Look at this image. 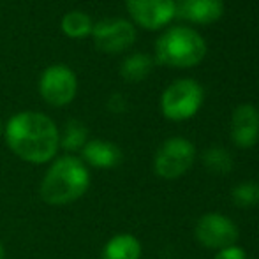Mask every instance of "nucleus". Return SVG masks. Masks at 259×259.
Listing matches in <instances>:
<instances>
[{
    "label": "nucleus",
    "instance_id": "10",
    "mask_svg": "<svg viewBox=\"0 0 259 259\" xmlns=\"http://www.w3.org/2000/svg\"><path fill=\"white\" fill-rule=\"evenodd\" d=\"M231 140L240 148H252L259 140V111L252 104H240L231 115Z\"/></svg>",
    "mask_w": 259,
    "mask_h": 259
},
{
    "label": "nucleus",
    "instance_id": "8",
    "mask_svg": "<svg viewBox=\"0 0 259 259\" xmlns=\"http://www.w3.org/2000/svg\"><path fill=\"white\" fill-rule=\"evenodd\" d=\"M238 228L231 219L221 213H205L196 224V238L208 249H226L238 242Z\"/></svg>",
    "mask_w": 259,
    "mask_h": 259
},
{
    "label": "nucleus",
    "instance_id": "4",
    "mask_svg": "<svg viewBox=\"0 0 259 259\" xmlns=\"http://www.w3.org/2000/svg\"><path fill=\"white\" fill-rule=\"evenodd\" d=\"M205 94L198 81L194 79H178L164 90L160 97L162 115L169 120H189L199 111L203 106Z\"/></svg>",
    "mask_w": 259,
    "mask_h": 259
},
{
    "label": "nucleus",
    "instance_id": "7",
    "mask_svg": "<svg viewBox=\"0 0 259 259\" xmlns=\"http://www.w3.org/2000/svg\"><path fill=\"white\" fill-rule=\"evenodd\" d=\"M78 81L76 74L64 64L50 65L39 79L41 97L52 106H65L76 96Z\"/></svg>",
    "mask_w": 259,
    "mask_h": 259
},
{
    "label": "nucleus",
    "instance_id": "6",
    "mask_svg": "<svg viewBox=\"0 0 259 259\" xmlns=\"http://www.w3.org/2000/svg\"><path fill=\"white\" fill-rule=\"evenodd\" d=\"M94 45L99 52L115 55L122 53L136 41V28L122 18H106L92 27Z\"/></svg>",
    "mask_w": 259,
    "mask_h": 259
},
{
    "label": "nucleus",
    "instance_id": "17",
    "mask_svg": "<svg viewBox=\"0 0 259 259\" xmlns=\"http://www.w3.org/2000/svg\"><path fill=\"white\" fill-rule=\"evenodd\" d=\"M203 164L205 167L211 171L215 175H228L233 169V157L228 150L224 148H208L203 154Z\"/></svg>",
    "mask_w": 259,
    "mask_h": 259
},
{
    "label": "nucleus",
    "instance_id": "14",
    "mask_svg": "<svg viewBox=\"0 0 259 259\" xmlns=\"http://www.w3.org/2000/svg\"><path fill=\"white\" fill-rule=\"evenodd\" d=\"M152 72V58L145 53H134L120 65V76L129 83H140Z\"/></svg>",
    "mask_w": 259,
    "mask_h": 259
},
{
    "label": "nucleus",
    "instance_id": "13",
    "mask_svg": "<svg viewBox=\"0 0 259 259\" xmlns=\"http://www.w3.org/2000/svg\"><path fill=\"white\" fill-rule=\"evenodd\" d=\"M141 243L133 235H116L104 245L101 259H140Z\"/></svg>",
    "mask_w": 259,
    "mask_h": 259
},
{
    "label": "nucleus",
    "instance_id": "2",
    "mask_svg": "<svg viewBox=\"0 0 259 259\" xmlns=\"http://www.w3.org/2000/svg\"><path fill=\"white\" fill-rule=\"evenodd\" d=\"M90 173L85 162L76 157H60L52 164L41 184V198L48 205L62 206L74 203L87 192Z\"/></svg>",
    "mask_w": 259,
    "mask_h": 259
},
{
    "label": "nucleus",
    "instance_id": "18",
    "mask_svg": "<svg viewBox=\"0 0 259 259\" xmlns=\"http://www.w3.org/2000/svg\"><path fill=\"white\" fill-rule=\"evenodd\" d=\"M231 198L236 206H242V208H250L259 205V184L252 180L240 182L231 191Z\"/></svg>",
    "mask_w": 259,
    "mask_h": 259
},
{
    "label": "nucleus",
    "instance_id": "9",
    "mask_svg": "<svg viewBox=\"0 0 259 259\" xmlns=\"http://www.w3.org/2000/svg\"><path fill=\"white\" fill-rule=\"evenodd\" d=\"M133 21L147 30H159L177 16L175 0H125Z\"/></svg>",
    "mask_w": 259,
    "mask_h": 259
},
{
    "label": "nucleus",
    "instance_id": "21",
    "mask_svg": "<svg viewBox=\"0 0 259 259\" xmlns=\"http://www.w3.org/2000/svg\"><path fill=\"white\" fill-rule=\"evenodd\" d=\"M6 257V250H4V245L0 243V259H4Z\"/></svg>",
    "mask_w": 259,
    "mask_h": 259
},
{
    "label": "nucleus",
    "instance_id": "5",
    "mask_svg": "<svg viewBox=\"0 0 259 259\" xmlns=\"http://www.w3.org/2000/svg\"><path fill=\"white\" fill-rule=\"evenodd\" d=\"M196 159V148L185 138H169L160 145L154 159V169L160 178L175 180L187 173Z\"/></svg>",
    "mask_w": 259,
    "mask_h": 259
},
{
    "label": "nucleus",
    "instance_id": "22",
    "mask_svg": "<svg viewBox=\"0 0 259 259\" xmlns=\"http://www.w3.org/2000/svg\"><path fill=\"white\" fill-rule=\"evenodd\" d=\"M0 133H2V123H0Z\"/></svg>",
    "mask_w": 259,
    "mask_h": 259
},
{
    "label": "nucleus",
    "instance_id": "1",
    "mask_svg": "<svg viewBox=\"0 0 259 259\" xmlns=\"http://www.w3.org/2000/svg\"><path fill=\"white\" fill-rule=\"evenodd\" d=\"M6 140L21 160L45 164L57 154L60 136L52 118L42 113L23 111L7 122Z\"/></svg>",
    "mask_w": 259,
    "mask_h": 259
},
{
    "label": "nucleus",
    "instance_id": "19",
    "mask_svg": "<svg viewBox=\"0 0 259 259\" xmlns=\"http://www.w3.org/2000/svg\"><path fill=\"white\" fill-rule=\"evenodd\" d=\"M213 259H247V254L243 249L233 245V247H226V249H221L219 254Z\"/></svg>",
    "mask_w": 259,
    "mask_h": 259
},
{
    "label": "nucleus",
    "instance_id": "11",
    "mask_svg": "<svg viewBox=\"0 0 259 259\" xmlns=\"http://www.w3.org/2000/svg\"><path fill=\"white\" fill-rule=\"evenodd\" d=\"M224 14L222 0H182L177 2V16L199 25H210Z\"/></svg>",
    "mask_w": 259,
    "mask_h": 259
},
{
    "label": "nucleus",
    "instance_id": "23",
    "mask_svg": "<svg viewBox=\"0 0 259 259\" xmlns=\"http://www.w3.org/2000/svg\"><path fill=\"white\" fill-rule=\"evenodd\" d=\"M175 2H182V0H175Z\"/></svg>",
    "mask_w": 259,
    "mask_h": 259
},
{
    "label": "nucleus",
    "instance_id": "16",
    "mask_svg": "<svg viewBox=\"0 0 259 259\" xmlns=\"http://www.w3.org/2000/svg\"><path fill=\"white\" fill-rule=\"evenodd\" d=\"M87 138H89V129L79 120H69L64 127L62 138L58 140V145H62V148L67 152H76L85 147Z\"/></svg>",
    "mask_w": 259,
    "mask_h": 259
},
{
    "label": "nucleus",
    "instance_id": "15",
    "mask_svg": "<svg viewBox=\"0 0 259 259\" xmlns=\"http://www.w3.org/2000/svg\"><path fill=\"white\" fill-rule=\"evenodd\" d=\"M62 32L67 37L72 39H81L85 35L92 34V20L89 14L81 13V11H69L64 18H62Z\"/></svg>",
    "mask_w": 259,
    "mask_h": 259
},
{
    "label": "nucleus",
    "instance_id": "12",
    "mask_svg": "<svg viewBox=\"0 0 259 259\" xmlns=\"http://www.w3.org/2000/svg\"><path fill=\"white\" fill-rule=\"evenodd\" d=\"M81 155L90 166L103 167V169L115 167L122 162V150L115 143L104 140L87 141V145L81 148Z\"/></svg>",
    "mask_w": 259,
    "mask_h": 259
},
{
    "label": "nucleus",
    "instance_id": "20",
    "mask_svg": "<svg viewBox=\"0 0 259 259\" xmlns=\"http://www.w3.org/2000/svg\"><path fill=\"white\" fill-rule=\"evenodd\" d=\"M108 109L111 113H123L127 109V101L122 94H111L108 99Z\"/></svg>",
    "mask_w": 259,
    "mask_h": 259
},
{
    "label": "nucleus",
    "instance_id": "3",
    "mask_svg": "<svg viewBox=\"0 0 259 259\" xmlns=\"http://www.w3.org/2000/svg\"><path fill=\"white\" fill-rule=\"evenodd\" d=\"M206 55V42L189 27H173L155 42V57L167 67L187 69L198 65Z\"/></svg>",
    "mask_w": 259,
    "mask_h": 259
}]
</instances>
